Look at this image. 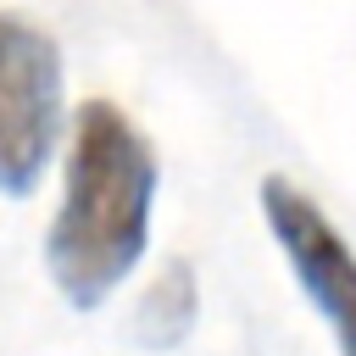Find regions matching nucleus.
<instances>
[{
  "mask_svg": "<svg viewBox=\"0 0 356 356\" xmlns=\"http://www.w3.org/2000/svg\"><path fill=\"white\" fill-rule=\"evenodd\" d=\"M261 217H267L278 250L289 256L300 289L312 295V306L328 317L339 356H356V256H350L345 234L289 178H261Z\"/></svg>",
  "mask_w": 356,
  "mask_h": 356,
  "instance_id": "3",
  "label": "nucleus"
},
{
  "mask_svg": "<svg viewBox=\"0 0 356 356\" xmlns=\"http://www.w3.org/2000/svg\"><path fill=\"white\" fill-rule=\"evenodd\" d=\"M61 134V56L50 33L0 17V195H28Z\"/></svg>",
  "mask_w": 356,
  "mask_h": 356,
  "instance_id": "2",
  "label": "nucleus"
},
{
  "mask_svg": "<svg viewBox=\"0 0 356 356\" xmlns=\"http://www.w3.org/2000/svg\"><path fill=\"white\" fill-rule=\"evenodd\" d=\"M156 206V150L111 100H83L72 117L67 184L44 239L56 289L72 306H100L145 256Z\"/></svg>",
  "mask_w": 356,
  "mask_h": 356,
  "instance_id": "1",
  "label": "nucleus"
},
{
  "mask_svg": "<svg viewBox=\"0 0 356 356\" xmlns=\"http://www.w3.org/2000/svg\"><path fill=\"white\" fill-rule=\"evenodd\" d=\"M195 306H200V295H195V273H189V261H167V267L156 273V284L139 295L134 339L150 345V350L178 345V339L195 328Z\"/></svg>",
  "mask_w": 356,
  "mask_h": 356,
  "instance_id": "4",
  "label": "nucleus"
}]
</instances>
